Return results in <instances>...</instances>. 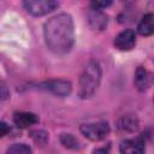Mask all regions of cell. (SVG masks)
Wrapping results in <instances>:
<instances>
[{
	"instance_id": "6da1fadb",
	"label": "cell",
	"mask_w": 154,
	"mask_h": 154,
	"mask_svg": "<svg viewBox=\"0 0 154 154\" xmlns=\"http://www.w3.org/2000/svg\"><path fill=\"white\" fill-rule=\"evenodd\" d=\"M43 36L47 47L52 52L57 54L69 52L75 40L71 16L67 13H60L48 19L43 26Z\"/></svg>"
},
{
	"instance_id": "7a4b0ae2",
	"label": "cell",
	"mask_w": 154,
	"mask_h": 154,
	"mask_svg": "<svg viewBox=\"0 0 154 154\" xmlns=\"http://www.w3.org/2000/svg\"><path fill=\"white\" fill-rule=\"evenodd\" d=\"M101 79V69L96 61H90L83 70L79 78V90L81 97H90L97 89Z\"/></svg>"
},
{
	"instance_id": "3957f363",
	"label": "cell",
	"mask_w": 154,
	"mask_h": 154,
	"mask_svg": "<svg viewBox=\"0 0 154 154\" xmlns=\"http://www.w3.org/2000/svg\"><path fill=\"white\" fill-rule=\"evenodd\" d=\"M81 132L90 141H101L109 134V125L106 122L83 124L81 126Z\"/></svg>"
},
{
	"instance_id": "277c9868",
	"label": "cell",
	"mask_w": 154,
	"mask_h": 154,
	"mask_svg": "<svg viewBox=\"0 0 154 154\" xmlns=\"http://www.w3.org/2000/svg\"><path fill=\"white\" fill-rule=\"evenodd\" d=\"M23 6L30 14L40 17L52 12L59 4L53 0H28L23 2Z\"/></svg>"
},
{
	"instance_id": "5b68a950",
	"label": "cell",
	"mask_w": 154,
	"mask_h": 154,
	"mask_svg": "<svg viewBox=\"0 0 154 154\" xmlns=\"http://www.w3.org/2000/svg\"><path fill=\"white\" fill-rule=\"evenodd\" d=\"M41 88L57 95V96H67L71 93V83L65 79H49L41 84Z\"/></svg>"
},
{
	"instance_id": "8992f818",
	"label": "cell",
	"mask_w": 154,
	"mask_h": 154,
	"mask_svg": "<svg viewBox=\"0 0 154 154\" xmlns=\"http://www.w3.org/2000/svg\"><path fill=\"white\" fill-rule=\"evenodd\" d=\"M136 43L135 31L131 29H125L119 32L114 38V46L119 51H130Z\"/></svg>"
},
{
	"instance_id": "52a82bcc",
	"label": "cell",
	"mask_w": 154,
	"mask_h": 154,
	"mask_svg": "<svg viewBox=\"0 0 154 154\" xmlns=\"http://www.w3.org/2000/svg\"><path fill=\"white\" fill-rule=\"evenodd\" d=\"M119 150L122 154H146L144 147V138H132V140H124L120 142Z\"/></svg>"
},
{
	"instance_id": "ba28073f",
	"label": "cell",
	"mask_w": 154,
	"mask_h": 154,
	"mask_svg": "<svg viewBox=\"0 0 154 154\" xmlns=\"http://www.w3.org/2000/svg\"><path fill=\"white\" fill-rule=\"evenodd\" d=\"M152 84V75L149 73V71L147 69H144L143 66L137 67L136 72H135V85L138 90L144 91L147 90Z\"/></svg>"
},
{
	"instance_id": "9c48e42d",
	"label": "cell",
	"mask_w": 154,
	"mask_h": 154,
	"mask_svg": "<svg viewBox=\"0 0 154 154\" xmlns=\"http://www.w3.org/2000/svg\"><path fill=\"white\" fill-rule=\"evenodd\" d=\"M13 122L18 128L25 129L38 123V117L30 112H17L13 116Z\"/></svg>"
},
{
	"instance_id": "30bf717a",
	"label": "cell",
	"mask_w": 154,
	"mask_h": 154,
	"mask_svg": "<svg viewBox=\"0 0 154 154\" xmlns=\"http://www.w3.org/2000/svg\"><path fill=\"white\" fill-rule=\"evenodd\" d=\"M88 22L91 29L103 30L107 25V16L100 10H91L88 14Z\"/></svg>"
},
{
	"instance_id": "8fae6325",
	"label": "cell",
	"mask_w": 154,
	"mask_h": 154,
	"mask_svg": "<svg viewBox=\"0 0 154 154\" xmlns=\"http://www.w3.org/2000/svg\"><path fill=\"white\" fill-rule=\"evenodd\" d=\"M117 124H118L117 126L119 128V130L125 131V132H134L138 128V120L132 114H125V116H123L122 118L118 119Z\"/></svg>"
},
{
	"instance_id": "7c38bea8",
	"label": "cell",
	"mask_w": 154,
	"mask_h": 154,
	"mask_svg": "<svg viewBox=\"0 0 154 154\" xmlns=\"http://www.w3.org/2000/svg\"><path fill=\"white\" fill-rule=\"evenodd\" d=\"M137 29H138V32L143 36L152 35L153 31H154V16L152 13H148V14L143 16V18L141 19Z\"/></svg>"
},
{
	"instance_id": "4fadbf2b",
	"label": "cell",
	"mask_w": 154,
	"mask_h": 154,
	"mask_svg": "<svg viewBox=\"0 0 154 154\" xmlns=\"http://www.w3.org/2000/svg\"><path fill=\"white\" fill-rule=\"evenodd\" d=\"M6 154H31V149L24 143H16L7 149Z\"/></svg>"
},
{
	"instance_id": "5bb4252c",
	"label": "cell",
	"mask_w": 154,
	"mask_h": 154,
	"mask_svg": "<svg viewBox=\"0 0 154 154\" xmlns=\"http://www.w3.org/2000/svg\"><path fill=\"white\" fill-rule=\"evenodd\" d=\"M61 143H63L65 147H69V148H73V149L79 148L78 141H77L72 135H69V134L61 136Z\"/></svg>"
},
{
	"instance_id": "9a60e30c",
	"label": "cell",
	"mask_w": 154,
	"mask_h": 154,
	"mask_svg": "<svg viewBox=\"0 0 154 154\" xmlns=\"http://www.w3.org/2000/svg\"><path fill=\"white\" fill-rule=\"evenodd\" d=\"M8 89H7V85L6 83L0 78V100H6L8 97Z\"/></svg>"
},
{
	"instance_id": "2e32d148",
	"label": "cell",
	"mask_w": 154,
	"mask_h": 154,
	"mask_svg": "<svg viewBox=\"0 0 154 154\" xmlns=\"http://www.w3.org/2000/svg\"><path fill=\"white\" fill-rule=\"evenodd\" d=\"M111 4H112L111 1H93L91 7H93V10H101V8H105V7L109 6Z\"/></svg>"
},
{
	"instance_id": "e0dca14e",
	"label": "cell",
	"mask_w": 154,
	"mask_h": 154,
	"mask_svg": "<svg viewBox=\"0 0 154 154\" xmlns=\"http://www.w3.org/2000/svg\"><path fill=\"white\" fill-rule=\"evenodd\" d=\"M8 131H10V126L6 123L0 120V137H4L5 135H7Z\"/></svg>"
}]
</instances>
